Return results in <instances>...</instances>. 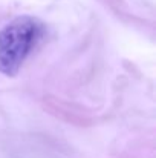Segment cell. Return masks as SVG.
Returning <instances> with one entry per match:
<instances>
[{"mask_svg": "<svg viewBox=\"0 0 156 158\" xmlns=\"http://www.w3.org/2000/svg\"><path fill=\"white\" fill-rule=\"evenodd\" d=\"M45 25L31 15H20L0 29V74L15 77L37 43Z\"/></svg>", "mask_w": 156, "mask_h": 158, "instance_id": "obj_1", "label": "cell"}]
</instances>
